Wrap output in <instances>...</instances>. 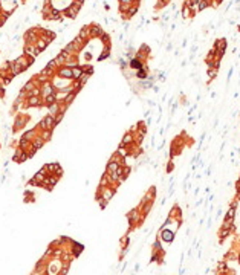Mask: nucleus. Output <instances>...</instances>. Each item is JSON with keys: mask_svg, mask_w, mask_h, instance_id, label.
Returning a JSON list of instances; mask_svg holds the SVG:
<instances>
[{"mask_svg": "<svg viewBox=\"0 0 240 275\" xmlns=\"http://www.w3.org/2000/svg\"><path fill=\"white\" fill-rule=\"evenodd\" d=\"M55 37H57L55 32H52V31H49V29H40V38H43L48 44H49L51 41H54Z\"/></svg>", "mask_w": 240, "mask_h": 275, "instance_id": "obj_5", "label": "nucleus"}, {"mask_svg": "<svg viewBox=\"0 0 240 275\" xmlns=\"http://www.w3.org/2000/svg\"><path fill=\"white\" fill-rule=\"evenodd\" d=\"M138 6H139V5H132V6H130L129 11H127V12H129V17L130 16H135V14L138 12Z\"/></svg>", "mask_w": 240, "mask_h": 275, "instance_id": "obj_24", "label": "nucleus"}, {"mask_svg": "<svg viewBox=\"0 0 240 275\" xmlns=\"http://www.w3.org/2000/svg\"><path fill=\"white\" fill-rule=\"evenodd\" d=\"M190 12H191V9H190L188 6H184V9H182V16H184V18L190 17Z\"/></svg>", "mask_w": 240, "mask_h": 275, "instance_id": "obj_26", "label": "nucleus"}, {"mask_svg": "<svg viewBox=\"0 0 240 275\" xmlns=\"http://www.w3.org/2000/svg\"><path fill=\"white\" fill-rule=\"evenodd\" d=\"M214 48H216L219 52L225 54V49H226V40H225V38H220V40H217V41H216V44H214Z\"/></svg>", "mask_w": 240, "mask_h": 275, "instance_id": "obj_8", "label": "nucleus"}, {"mask_svg": "<svg viewBox=\"0 0 240 275\" xmlns=\"http://www.w3.org/2000/svg\"><path fill=\"white\" fill-rule=\"evenodd\" d=\"M83 72H84V71H83L81 66H74V67H72V78L78 80V78L83 75Z\"/></svg>", "mask_w": 240, "mask_h": 275, "instance_id": "obj_15", "label": "nucleus"}, {"mask_svg": "<svg viewBox=\"0 0 240 275\" xmlns=\"http://www.w3.org/2000/svg\"><path fill=\"white\" fill-rule=\"evenodd\" d=\"M174 234H176L174 229H165V228H161V238H162V241L171 243V241L174 240Z\"/></svg>", "mask_w": 240, "mask_h": 275, "instance_id": "obj_3", "label": "nucleus"}, {"mask_svg": "<svg viewBox=\"0 0 240 275\" xmlns=\"http://www.w3.org/2000/svg\"><path fill=\"white\" fill-rule=\"evenodd\" d=\"M237 260H239V263H240V254H239V257H237Z\"/></svg>", "mask_w": 240, "mask_h": 275, "instance_id": "obj_30", "label": "nucleus"}, {"mask_svg": "<svg viewBox=\"0 0 240 275\" xmlns=\"http://www.w3.org/2000/svg\"><path fill=\"white\" fill-rule=\"evenodd\" d=\"M35 46H37V49L40 51V52H43V51H44V49H46L49 44H48V43H46L43 38H40V37H38V40L35 41Z\"/></svg>", "mask_w": 240, "mask_h": 275, "instance_id": "obj_16", "label": "nucleus"}, {"mask_svg": "<svg viewBox=\"0 0 240 275\" xmlns=\"http://www.w3.org/2000/svg\"><path fill=\"white\" fill-rule=\"evenodd\" d=\"M217 71H219V69H214V67H208V80H210V81H211V80H214V78H216V76H217Z\"/></svg>", "mask_w": 240, "mask_h": 275, "instance_id": "obj_21", "label": "nucleus"}, {"mask_svg": "<svg viewBox=\"0 0 240 275\" xmlns=\"http://www.w3.org/2000/svg\"><path fill=\"white\" fill-rule=\"evenodd\" d=\"M43 104H44V103H43V98H41V96H28L25 106H28V107H40V106H43Z\"/></svg>", "mask_w": 240, "mask_h": 275, "instance_id": "obj_4", "label": "nucleus"}, {"mask_svg": "<svg viewBox=\"0 0 240 275\" xmlns=\"http://www.w3.org/2000/svg\"><path fill=\"white\" fill-rule=\"evenodd\" d=\"M55 126H57L55 118H54L52 115H48V116H44L43 121L38 124V128H40V130H54Z\"/></svg>", "mask_w": 240, "mask_h": 275, "instance_id": "obj_1", "label": "nucleus"}, {"mask_svg": "<svg viewBox=\"0 0 240 275\" xmlns=\"http://www.w3.org/2000/svg\"><path fill=\"white\" fill-rule=\"evenodd\" d=\"M119 167H121V165H119V162H116V161L110 159V161H109V164H107V173H113V171H116Z\"/></svg>", "mask_w": 240, "mask_h": 275, "instance_id": "obj_11", "label": "nucleus"}, {"mask_svg": "<svg viewBox=\"0 0 240 275\" xmlns=\"http://www.w3.org/2000/svg\"><path fill=\"white\" fill-rule=\"evenodd\" d=\"M25 124H26V118H25V116H19V118L16 119V124H14V131L20 130Z\"/></svg>", "mask_w": 240, "mask_h": 275, "instance_id": "obj_13", "label": "nucleus"}, {"mask_svg": "<svg viewBox=\"0 0 240 275\" xmlns=\"http://www.w3.org/2000/svg\"><path fill=\"white\" fill-rule=\"evenodd\" d=\"M208 6H210V0H201V2L197 3V11L201 12L203 9H206Z\"/></svg>", "mask_w": 240, "mask_h": 275, "instance_id": "obj_20", "label": "nucleus"}, {"mask_svg": "<svg viewBox=\"0 0 240 275\" xmlns=\"http://www.w3.org/2000/svg\"><path fill=\"white\" fill-rule=\"evenodd\" d=\"M44 177H46V174H43L41 171H38V173H35V176H34L32 179H34V181L37 182V185L40 186V185H41V182L44 181Z\"/></svg>", "mask_w": 240, "mask_h": 275, "instance_id": "obj_18", "label": "nucleus"}, {"mask_svg": "<svg viewBox=\"0 0 240 275\" xmlns=\"http://www.w3.org/2000/svg\"><path fill=\"white\" fill-rule=\"evenodd\" d=\"M130 67L138 71V69L144 67V64H142V61H141V60H138V58H132V60H130Z\"/></svg>", "mask_w": 240, "mask_h": 275, "instance_id": "obj_14", "label": "nucleus"}, {"mask_svg": "<svg viewBox=\"0 0 240 275\" xmlns=\"http://www.w3.org/2000/svg\"><path fill=\"white\" fill-rule=\"evenodd\" d=\"M81 251H83V246H81V245H78V243H75V245H74V252H72V255L76 257L78 254H80V252H81Z\"/></svg>", "mask_w": 240, "mask_h": 275, "instance_id": "obj_23", "label": "nucleus"}, {"mask_svg": "<svg viewBox=\"0 0 240 275\" xmlns=\"http://www.w3.org/2000/svg\"><path fill=\"white\" fill-rule=\"evenodd\" d=\"M133 142H135V136H133L132 133H126L121 144H122V145H130V144H133Z\"/></svg>", "mask_w": 240, "mask_h": 275, "instance_id": "obj_12", "label": "nucleus"}, {"mask_svg": "<svg viewBox=\"0 0 240 275\" xmlns=\"http://www.w3.org/2000/svg\"><path fill=\"white\" fill-rule=\"evenodd\" d=\"M23 54L29 55V57H32V58H35V57L40 54V51L37 49L35 44H32V43H26V44H25V51H23Z\"/></svg>", "mask_w": 240, "mask_h": 275, "instance_id": "obj_6", "label": "nucleus"}, {"mask_svg": "<svg viewBox=\"0 0 240 275\" xmlns=\"http://www.w3.org/2000/svg\"><path fill=\"white\" fill-rule=\"evenodd\" d=\"M229 234H231V231H229V229H226V228H220V229H219V238H220V241H222V240H225V238L228 237Z\"/></svg>", "mask_w": 240, "mask_h": 275, "instance_id": "obj_19", "label": "nucleus"}, {"mask_svg": "<svg viewBox=\"0 0 240 275\" xmlns=\"http://www.w3.org/2000/svg\"><path fill=\"white\" fill-rule=\"evenodd\" d=\"M112 183V179H110V174L106 171L104 174H103V177H101V181H99V186H110Z\"/></svg>", "mask_w": 240, "mask_h": 275, "instance_id": "obj_9", "label": "nucleus"}, {"mask_svg": "<svg viewBox=\"0 0 240 275\" xmlns=\"http://www.w3.org/2000/svg\"><path fill=\"white\" fill-rule=\"evenodd\" d=\"M58 76L64 78V80H74L72 78V67H67V66H63L58 69Z\"/></svg>", "mask_w": 240, "mask_h": 275, "instance_id": "obj_7", "label": "nucleus"}, {"mask_svg": "<svg viewBox=\"0 0 240 275\" xmlns=\"http://www.w3.org/2000/svg\"><path fill=\"white\" fill-rule=\"evenodd\" d=\"M136 76L138 78H141V80H145L148 75H147V71L144 69V67H141V69H138V72H136Z\"/></svg>", "mask_w": 240, "mask_h": 275, "instance_id": "obj_22", "label": "nucleus"}, {"mask_svg": "<svg viewBox=\"0 0 240 275\" xmlns=\"http://www.w3.org/2000/svg\"><path fill=\"white\" fill-rule=\"evenodd\" d=\"M40 136L44 139V142H48V141H51V138H52V130H41Z\"/></svg>", "mask_w": 240, "mask_h": 275, "instance_id": "obj_17", "label": "nucleus"}, {"mask_svg": "<svg viewBox=\"0 0 240 275\" xmlns=\"http://www.w3.org/2000/svg\"><path fill=\"white\" fill-rule=\"evenodd\" d=\"M31 142H32V145L35 147L37 150H40L41 147L44 145V139H43V138H41L40 135H37V136H35V138H34V139H32Z\"/></svg>", "mask_w": 240, "mask_h": 275, "instance_id": "obj_10", "label": "nucleus"}, {"mask_svg": "<svg viewBox=\"0 0 240 275\" xmlns=\"http://www.w3.org/2000/svg\"><path fill=\"white\" fill-rule=\"evenodd\" d=\"M87 34L90 38H95V37H101L104 32H103V29H101V26L99 25H96V23H92L90 26H87Z\"/></svg>", "mask_w": 240, "mask_h": 275, "instance_id": "obj_2", "label": "nucleus"}, {"mask_svg": "<svg viewBox=\"0 0 240 275\" xmlns=\"http://www.w3.org/2000/svg\"><path fill=\"white\" fill-rule=\"evenodd\" d=\"M217 268H219V272H225V271L228 269V268H226V263H219Z\"/></svg>", "mask_w": 240, "mask_h": 275, "instance_id": "obj_28", "label": "nucleus"}, {"mask_svg": "<svg viewBox=\"0 0 240 275\" xmlns=\"http://www.w3.org/2000/svg\"><path fill=\"white\" fill-rule=\"evenodd\" d=\"M98 202H99V206H101V209H104L106 206H107V203H109V200H106V199H98Z\"/></svg>", "mask_w": 240, "mask_h": 275, "instance_id": "obj_27", "label": "nucleus"}, {"mask_svg": "<svg viewBox=\"0 0 240 275\" xmlns=\"http://www.w3.org/2000/svg\"><path fill=\"white\" fill-rule=\"evenodd\" d=\"M101 40H103V43H104L106 46H110V37L107 35V34H103V35H101Z\"/></svg>", "mask_w": 240, "mask_h": 275, "instance_id": "obj_25", "label": "nucleus"}, {"mask_svg": "<svg viewBox=\"0 0 240 275\" xmlns=\"http://www.w3.org/2000/svg\"><path fill=\"white\" fill-rule=\"evenodd\" d=\"M171 170H173V162H168V165H167V171L171 173Z\"/></svg>", "mask_w": 240, "mask_h": 275, "instance_id": "obj_29", "label": "nucleus"}]
</instances>
